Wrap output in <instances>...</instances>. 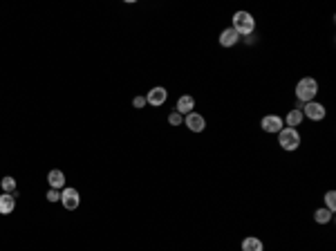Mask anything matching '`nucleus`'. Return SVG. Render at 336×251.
<instances>
[{
  "label": "nucleus",
  "mask_w": 336,
  "mask_h": 251,
  "mask_svg": "<svg viewBox=\"0 0 336 251\" xmlns=\"http://www.w3.org/2000/svg\"><path fill=\"white\" fill-rule=\"evenodd\" d=\"M233 30L238 32V34H251L255 30V20L249 12H235L233 14Z\"/></svg>",
  "instance_id": "f03ea898"
},
{
  "label": "nucleus",
  "mask_w": 336,
  "mask_h": 251,
  "mask_svg": "<svg viewBox=\"0 0 336 251\" xmlns=\"http://www.w3.org/2000/svg\"><path fill=\"white\" fill-rule=\"evenodd\" d=\"M61 202H63V206L67 211H74L76 206H79V202H81V195H79V191L76 188H63V193H61Z\"/></svg>",
  "instance_id": "423d86ee"
},
{
  "label": "nucleus",
  "mask_w": 336,
  "mask_h": 251,
  "mask_svg": "<svg viewBox=\"0 0 336 251\" xmlns=\"http://www.w3.org/2000/svg\"><path fill=\"white\" fill-rule=\"evenodd\" d=\"M316 94H319V83L314 81L312 76H305V79L298 81V85H296V97H298L301 103H309V101H314Z\"/></svg>",
  "instance_id": "f257e3e1"
},
{
  "label": "nucleus",
  "mask_w": 336,
  "mask_h": 251,
  "mask_svg": "<svg viewBox=\"0 0 336 251\" xmlns=\"http://www.w3.org/2000/svg\"><path fill=\"white\" fill-rule=\"evenodd\" d=\"M193 108H195V99H193L191 94H184V97H180L177 99V110L180 115H188V112H193Z\"/></svg>",
  "instance_id": "9b49d317"
},
{
  "label": "nucleus",
  "mask_w": 336,
  "mask_h": 251,
  "mask_svg": "<svg viewBox=\"0 0 336 251\" xmlns=\"http://www.w3.org/2000/svg\"><path fill=\"white\" fill-rule=\"evenodd\" d=\"M325 204H327V211H332V213H334V209H336V193L334 191H327V193H325Z\"/></svg>",
  "instance_id": "f3484780"
},
{
  "label": "nucleus",
  "mask_w": 336,
  "mask_h": 251,
  "mask_svg": "<svg viewBox=\"0 0 336 251\" xmlns=\"http://www.w3.org/2000/svg\"><path fill=\"white\" fill-rule=\"evenodd\" d=\"M47 182H50V186L52 188H61L65 186V175H63V170H50L47 173Z\"/></svg>",
  "instance_id": "f8f14e48"
},
{
  "label": "nucleus",
  "mask_w": 336,
  "mask_h": 251,
  "mask_svg": "<svg viewBox=\"0 0 336 251\" xmlns=\"http://www.w3.org/2000/svg\"><path fill=\"white\" fill-rule=\"evenodd\" d=\"M260 126H262L265 133H276V134H278L280 130L285 128V119L278 117V115H267V117H262Z\"/></svg>",
  "instance_id": "39448f33"
},
{
  "label": "nucleus",
  "mask_w": 336,
  "mask_h": 251,
  "mask_svg": "<svg viewBox=\"0 0 336 251\" xmlns=\"http://www.w3.org/2000/svg\"><path fill=\"white\" fill-rule=\"evenodd\" d=\"M133 105H134V108H144V105H146V97H134Z\"/></svg>",
  "instance_id": "aec40b11"
},
{
  "label": "nucleus",
  "mask_w": 336,
  "mask_h": 251,
  "mask_svg": "<svg viewBox=\"0 0 336 251\" xmlns=\"http://www.w3.org/2000/svg\"><path fill=\"white\" fill-rule=\"evenodd\" d=\"M302 117L312 119V121H320V119H325V115H327V110L323 108V103H316V101H309V103H302Z\"/></svg>",
  "instance_id": "20e7f679"
},
{
  "label": "nucleus",
  "mask_w": 336,
  "mask_h": 251,
  "mask_svg": "<svg viewBox=\"0 0 336 251\" xmlns=\"http://www.w3.org/2000/svg\"><path fill=\"white\" fill-rule=\"evenodd\" d=\"M278 144L283 151H296V148L301 146V134H298L296 128H287V126H285V128L278 133Z\"/></svg>",
  "instance_id": "7ed1b4c3"
},
{
  "label": "nucleus",
  "mask_w": 336,
  "mask_h": 251,
  "mask_svg": "<svg viewBox=\"0 0 336 251\" xmlns=\"http://www.w3.org/2000/svg\"><path fill=\"white\" fill-rule=\"evenodd\" d=\"M14 209H16V195L2 193V195H0V213H2V216H9Z\"/></svg>",
  "instance_id": "1a4fd4ad"
},
{
  "label": "nucleus",
  "mask_w": 336,
  "mask_h": 251,
  "mask_svg": "<svg viewBox=\"0 0 336 251\" xmlns=\"http://www.w3.org/2000/svg\"><path fill=\"white\" fill-rule=\"evenodd\" d=\"M302 119H305V117H302V112L298 110V108H294V110L287 115V121H285V123H287V128H296V126H301V123H302Z\"/></svg>",
  "instance_id": "ddd939ff"
},
{
  "label": "nucleus",
  "mask_w": 336,
  "mask_h": 251,
  "mask_svg": "<svg viewBox=\"0 0 336 251\" xmlns=\"http://www.w3.org/2000/svg\"><path fill=\"white\" fill-rule=\"evenodd\" d=\"M184 123L188 126V130H193V133H202L204 128H206V121H204L202 115H197V112H188L184 119Z\"/></svg>",
  "instance_id": "0eeeda50"
},
{
  "label": "nucleus",
  "mask_w": 336,
  "mask_h": 251,
  "mask_svg": "<svg viewBox=\"0 0 336 251\" xmlns=\"http://www.w3.org/2000/svg\"><path fill=\"white\" fill-rule=\"evenodd\" d=\"M238 38H240V34L233 27H226L224 32L220 34V45L222 47H233L235 43H238Z\"/></svg>",
  "instance_id": "9d476101"
},
{
  "label": "nucleus",
  "mask_w": 336,
  "mask_h": 251,
  "mask_svg": "<svg viewBox=\"0 0 336 251\" xmlns=\"http://www.w3.org/2000/svg\"><path fill=\"white\" fill-rule=\"evenodd\" d=\"M242 251H262V240H258V238H244L242 240Z\"/></svg>",
  "instance_id": "4468645a"
},
{
  "label": "nucleus",
  "mask_w": 336,
  "mask_h": 251,
  "mask_svg": "<svg viewBox=\"0 0 336 251\" xmlns=\"http://www.w3.org/2000/svg\"><path fill=\"white\" fill-rule=\"evenodd\" d=\"M168 123H170V126H182V123H184V117H182L180 112H173V115L168 117Z\"/></svg>",
  "instance_id": "a211bd4d"
},
{
  "label": "nucleus",
  "mask_w": 336,
  "mask_h": 251,
  "mask_svg": "<svg viewBox=\"0 0 336 251\" xmlns=\"http://www.w3.org/2000/svg\"><path fill=\"white\" fill-rule=\"evenodd\" d=\"M47 200H50V202H56V200H61V193H58L56 188H50V191H47Z\"/></svg>",
  "instance_id": "6ab92c4d"
},
{
  "label": "nucleus",
  "mask_w": 336,
  "mask_h": 251,
  "mask_svg": "<svg viewBox=\"0 0 336 251\" xmlns=\"http://www.w3.org/2000/svg\"><path fill=\"white\" fill-rule=\"evenodd\" d=\"M168 99V92L164 88H152L151 92H148V97H146V103L151 105H164Z\"/></svg>",
  "instance_id": "6e6552de"
},
{
  "label": "nucleus",
  "mask_w": 336,
  "mask_h": 251,
  "mask_svg": "<svg viewBox=\"0 0 336 251\" xmlns=\"http://www.w3.org/2000/svg\"><path fill=\"white\" fill-rule=\"evenodd\" d=\"M332 211H327V209H316V213H314V220L319 222V224H327V222H332Z\"/></svg>",
  "instance_id": "2eb2a0df"
},
{
  "label": "nucleus",
  "mask_w": 336,
  "mask_h": 251,
  "mask_svg": "<svg viewBox=\"0 0 336 251\" xmlns=\"http://www.w3.org/2000/svg\"><path fill=\"white\" fill-rule=\"evenodd\" d=\"M0 184H2V191L5 193H12V191H16V180H14V177H2V182H0Z\"/></svg>",
  "instance_id": "dca6fc26"
}]
</instances>
